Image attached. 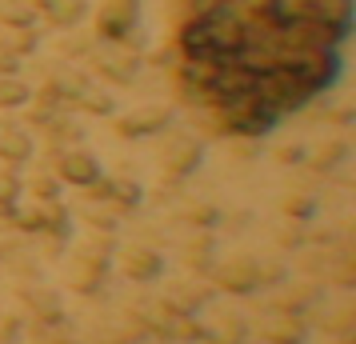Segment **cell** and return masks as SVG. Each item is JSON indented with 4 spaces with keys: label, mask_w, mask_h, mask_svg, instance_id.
I'll return each mask as SVG.
<instances>
[{
    "label": "cell",
    "mask_w": 356,
    "mask_h": 344,
    "mask_svg": "<svg viewBox=\"0 0 356 344\" xmlns=\"http://www.w3.org/2000/svg\"><path fill=\"white\" fill-rule=\"evenodd\" d=\"M344 8L348 0H196L184 72L225 120L264 129L328 84Z\"/></svg>",
    "instance_id": "obj_1"
}]
</instances>
